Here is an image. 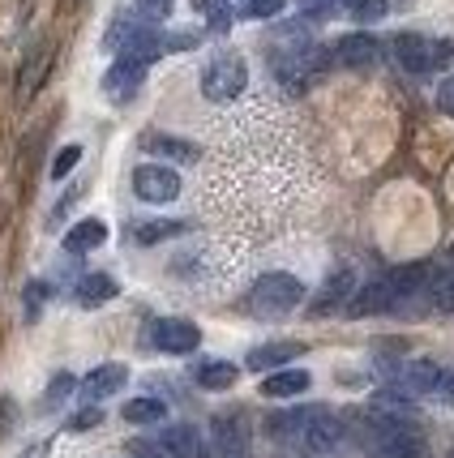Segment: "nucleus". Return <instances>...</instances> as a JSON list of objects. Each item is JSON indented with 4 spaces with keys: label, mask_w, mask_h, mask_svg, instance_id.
Returning <instances> with one entry per match:
<instances>
[{
    "label": "nucleus",
    "mask_w": 454,
    "mask_h": 458,
    "mask_svg": "<svg viewBox=\"0 0 454 458\" xmlns=\"http://www.w3.org/2000/svg\"><path fill=\"white\" fill-rule=\"evenodd\" d=\"M300 304H304V283L296 275H287V270H270V275H261L253 283V292H249V313L253 318H287V313H296Z\"/></svg>",
    "instance_id": "1"
},
{
    "label": "nucleus",
    "mask_w": 454,
    "mask_h": 458,
    "mask_svg": "<svg viewBox=\"0 0 454 458\" xmlns=\"http://www.w3.org/2000/svg\"><path fill=\"white\" fill-rule=\"evenodd\" d=\"M249 86V69L240 52H215L201 69V95L210 103H236Z\"/></svg>",
    "instance_id": "2"
},
{
    "label": "nucleus",
    "mask_w": 454,
    "mask_h": 458,
    "mask_svg": "<svg viewBox=\"0 0 454 458\" xmlns=\"http://www.w3.org/2000/svg\"><path fill=\"white\" fill-rule=\"evenodd\" d=\"M390 52H395L398 69L412 73V78H429V73H437V69H446V60L454 56L450 43L429 39V35H398Z\"/></svg>",
    "instance_id": "3"
},
{
    "label": "nucleus",
    "mask_w": 454,
    "mask_h": 458,
    "mask_svg": "<svg viewBox=\"0 0 454 458\" xmlns=\"http://www.w3.org/2000/svg\"><path fill=\"white\" fill-rule=\"evenodd\" d=\"M343 445H347V424H343L335 411L313 407V416H309L304 433H300V450H309L313 458H330V454H338Z\"/></svg>",
    "instance_id": "4"
},
{
    "label": "nucleus",
    "mask_w": 454,
    "mask_h": 458,
    "mask_svg": "<svg viewBox=\"0 0 454 458\" xmlns=\"http://www.w3.org/2000/svg\"><path fill=\"white\" fill-rule=\"evenodd\" d=\"M133 193L150 206H163V201L180 198V172L167 167V163H141L133 172Z\"/></svg>",
    "instance_id": "5"
},
{
    "label": "nucleus",
    "mask_w": 454,
    "mask_h": 458,
    "mask_svg": "<svg viewBox=\"0 0 454 458\" xmlns=\"http://www.w3.org/2000/svg\"><path fill=\"white\" fill-rule=\"evenodd\" d=\"M150 347H158V352H167V356H189V352H198L201 343V330L193 326V321L184 318H158L155 326H150Z\"/></svg>",
    "instance_id": "6"
},
{
    "label": "nucleus",
    "mask_w": 454,
    "mask_h": 458,
    "mask_svg": "<svg viewBox=\"0 0 454 458\" xmlns=\"http://www.w3.org/2000/svg\"><path fill=\"white\" fill-rule=\"evenodd\" d=\"M395 309H403V300H398V287L390 275L364 283V287L352 296V304H347L352 318H373V313H395Z\"/></svg>",
    "instance_id": "7"
},
{
    "label": "nucleus",
    "mask_w": 454,
    "mask_h": 458,
    "mask_svg": "<svg viewBox=\"0 0 454 458\" xmlns=\"http://www.w3.org/2000/svg\"><path fill=\"white\" fill-rule=\"evenodd\" d=\"M210 441H215L218 458H249V420L240 416V411L215 416V424H210Z\"/></svg>",
    "instance_id": "8"
},
{
    "label": "nucleus",
    "mask_w": 454,
    "mask_h": 458,
    "mask_svg": "<svg viewBox=\"0 0 454 458\" xmlns=\"http://www.w3.org/2000/svg\"><path fill=\"white\" fill-rule=\"evenodd\" d=\"M146 69L150 64H141V60H133V56H116V64L103 73V95L107 99H129V95H138V86L146 81Z\"/></svg>",
    "instance_id": "9"
},
{
    "label": "nucleus",
    "mask_w": 454,
    "mask_h": 458,
    "mask_svg": "<svg viewBox=\"0 0 454 458\" xmlns=\"http://www.w3.org/2000/svg\"><path fill=\"white\" fill-rule=\"evenodd\" d=\"M352 296H355V275L343 266V270H335L330 279L321 283V292L313 296V318H326V313H338V309H347L352 304Z\"/></svg>",
    "instance_id": "10"
},
{
    "label": "nucleus",
    "mask_w": 454,
    "mask_h": 458,
    "mask_svg": "<svg viewBox=\"0 0 454 458\" xmlns=\"http://www.w3.org/2000/svg\"><path fill=\"white\" fill-rule=\"evenodd\" d=\"M124 381H129V369H124V364H99V369H90V373L81 377L78 390L86 403H103V399H112V394H120Z\"/></svg>",
    "instance_id": "11"
},
{
    "label": "nucleus",
    "mask_w": 454,
    "mask_h": 458,
    "mask_svg": "<svg viewBox=\"0 0 454 458\" xmlns=\"http://www.w3.org/2000/svg\"><path fill=\"white\" fill-rule=\"evenodd\" d=\"M335 60L343 69H373L377 60H381V43L373 35H364V30H355V35H343L335 43Z\"/></svg>",
    "instance_id": "12"
},
{
    "label": "nucleus",
    "mask_w": 454,
    "mask_h": 458,
    "mask_svg": "<svg viewBox=\"0 0 454 458\" xmlns=\"http://www.w3.org/2000/svg\"><path fill=\"white\" fill-rule=\"evenodd\" d=\"M296 356H304V343L283 339V343H261V347H253L244 364H249L253 373H278V369H287Z\"/></svg>",
    "instance_id": "13"
},
{
    "label": "nucleus",
    "mask_w": 454,
    "mask_h": 458,
    "mask_svg": "<svg viewBox=\"0 0 454 458\" xmlns=\"http://www.w3.org/2000/svg\"><path fill=\"white\" fill-rule=\"evenodd\" d=\"M120 287L112 275H103V270H90V275H81L78 287H73V300H78L81 309H99L107 300H116Z\"/></svg>",
    "instance_id": "14"
},
{
    "label": "nucleus",
    "mask_w": 454,
    "mask_h": 458,
    "mask_svg": "<svg viewBox=\"0 0 454 458\" xmlns=\"http://www.w3.org/2000/svg\"><path fill=\"white\" fill-rule=\"evenodd\" d=\"M158 441H163L167 458H206V445H201L193 424H167V428L158 433Z\"/></svg>",
    "instance_id": "15"
},
{
    "label": "nucleus",
    "mask_w": 454,
    "mask_h": 458,
    "mask_svg": "<svg viewBox=\"0 0 454 458\" xmlns=\"http://www.w3.org/2000/svg\"><path fill=\"white\" fill-rule=\"evenodd\" d=\"M47 64H52V47L47 43H39L30 56L21 60V78H18V103L35 99V90L43 86V78H47Z\"/></svg>",
    "instance_id": "16"
},
{
    "label": "nucleus",
    "mask_w": 454,
    "mask_h": 458,
    "mask_svg": "<svg viewBox=\"0 0 454 458\" xmlns=\"http://www.w3.org/2000/svg\"><path fill=\"white\" fill-rule=\"evenodd\" d=\"M309 386H313V377L304 369H278V373L261 381V399H296Z\"/></svg>",
    "instance_id": "17"
},
{
    "label": "nucleus",
    "mask_w": 454,
    "mask_h": 458,
    "mask_svg": "<svg viewBox=\"0 0 454 458\" xmlns=\"http://www.w3.org/2000/svg\"><path fill=\"white\" fill-rule=\"evenodd\" d=\"M103 240H107V223H103V219H81V223H73V227L64 232V253L81 258V253L99 249Z\"/></svg>",
    "instance_id": "18"
},
{
    "label": "nucleus",
    "mask_w": 454,
    "mask_h": 458,
    "mask_svg": "<svg viewBox=\"0 0 454 458\" xmlns=\"http://www.w3.org/2000/svg\"><path fill=\"white\" fill-rule=\"evenodd\" d=\"M313 416V407H292V411H275V416L266 420V433L275 441H292L300 445V433H304V424Z\"/></svg>",
    "instance_id": "19"
},
{
    "label": "nucleus",
    "mask_w": 454,
    "mask_h": 458,
    "mask_svg": "<svg viewBox=\"0 0 454 458\" xmlns=\"http://www.w3.org/2000/svg\"><path fill=\"white\" fill-rule=\"evenodd\" d=\"M184 232H189V223H180V219H146L129 227V240L133 244H158V240L184 236Z\"/></svg>",
    "instance_id": "20"
},
{
    "label": "nucleus",
    "mask_w": 454,
    "mask_h": 458,
    "mask_svg": "<svg viewBox=\"0 0 454 458\" xmlns=\"http://www.w3.org/2000/svg\"><path fill=\"white\" fill-rule=\"evenodd\" d=\"M193 377H198L201 390H232L236 377H240V369L232 364V360H201Z\"/></svg>",
    "instance_id": "21"
},
{
    "label": "nucleus",
    "mask_w": 454,
    "mask_h": 458,
    "mask_svg": "<svg viewBox=\"0 0 454 458\" xmlns=\"http://www.w3.org/2000/svg\"><path fill=\"white\" fill-rule=\"evenodd\" d=\"M141 146L158 155V159H172V163H193L198 159V146L193 141H180V138H167V133H150V138H141Z\"/></svg>",
    "instance_id": "22"
},
{
    "label": "nucleus",
    "mask_w": 454,
    "mask_h": 458,
    "mask_svg": "<svg viewBox=\"0 0 454 458\" xmlns=\"http://www.w3.org/2000/svg\"><path fill=\"white\" fill-rule=\"evenodd\" d=\"M163 416H167V403L155 399V394H141V399L124 403V420L129 424H163Z\"/></svg>",
    "instance_id": "23"
},
{
    "label": "nucleus",
    "mask_w": 454,
    "mask_h": 458,
    "mask_svg": "<svg viewBox=\"0 0 454 458\" xmlns=\"http://www.w3.org/2000/svg\"><path fill=\"white\" fill-rule=\"evenodd\" d=\"M189 4L206 18L210 35H227V30H232V9H227V0H189Z\"/></svg>",
    "instance_id": "24"
},
{
    "label": "nucleus",
    "mask_w": 454,
    "mask_h": 458,
    "mask_svg": "<svg viewBox=\"0 0 454 458\" xmlns=\"http://www.w3.org/2000/svg\"><path fill=\"white\" fill-rule=\"evenodd\" d=\"M338 9L347 13L352 21H381L386 13H390V0H338Z\"/></svg>",
    "instance_id": "25"
},
{
    "label": "nucleus",
    "mask_w": 454,
    "mask_h": 458,
    "mask_svg": "<svg viewBox=\"0 0 454 458\" xmlns=\"http://www.w3.org/2000/svg\"><path fill=\"white\" fill-rule=\"evenodd\" d=\"M81 381L73 377V373H56V377L47 381V394H43V407H56V403H64L73 390H78Z\"/></svg>",
    "instance_id": "26"
},
{
    "label": "nucleus",
    "mask_w": 454,
    "mask_h": 458,
    "mask_svg": "<svg viewBox=\"0 0 454 458\" xmlns=\"http://www.w3.org/2000/svg\"><path fill=\"white\" fill-rule=\"evenodd\" d=\"M78 163H81V146H64L56 159H52V180H64L73 167H78Z\"/></svg>",
    "instance_id": "27"
},
{
    "label": "nucleus",
    "mask_w": 454,
    "mask_h": 458,
    "mask_svg": "<svg viewBox=\"0 0 454 458\" xmlns=\"http://www.w3.org/2000/svg\"><path fill=\"white\" fill-rule=\"evenodd\" d=\"M103 424V411H99V403H86L78 416L69 420V433H86V428H99Z\"/></svg>",
    "instance_id": "28"
},
{
    "label": "nucleus",
    "mask_w": 454,
    "mask_h": 458,
    "mask_svg": "<svg viewBox=\"0 0 454 458\" xmlns=\"http://www.w3.org/2000/svg\"><path fill=\"white\" fill-rule=\"evenodd\" d=\"M283 4H287V0H249V4H244V18H253V21L278 18V13H283Z\"/></svg>",
    "instance_id": "29"
},
{
    "label": "nucleus",
    "mask_w": 454,
    "mask_h": 458,
    "mask_svg": "<svg viewBox=\"0 0 454 458\" xmlns=\"http://www.w3.org/2000/svg\"><path fill=\"white\" fill-rule=\"evenodd\" d=\"M129 458H167V450H163L158 437H133L129 441Z\"/></svg>",
    "instance_id": "30"
},
{
    "label": "nucleus",
    "mask_w": 454,
    "mask_h": 458,
    "mask_svg": "<svg viewBox=\"0 0 454 458\" xmlns=\"http://www.w3.org/2000/svg\"><path fill=\"white\" fill-rule=\"evenodd\" d=\"M172 4H176V0H138V13L146 21H163L172 13Z\"/></svg>",
    "instance_id": "31"
},
{
    "label": "nucleus",
    "mask_w": 454,
    "mask_h": 458,
    "mask_svg": "<svg viewBox=\"0 0 454 458\" xmlns=\"http://www.w3.org/2000/svg\"><path fill=\"white\" fill-rule=\"evenodd\" d=\"M201 43V30H172L167 35V52H189Z\"/></svg>",
    "instance_id": "32"
},
{
    "label": "nucleus",
    "mask_w": 454,
    "mask_h": 458,
    "mask_svg": "<svg viewBox=\"0 0 454 458\" xmlns=\"http://www.w3.org/2000/svg\"><path fill=\"white\" fill-rule=\"evenodd\" d=\"M13 420H18V403L9 399V394H4V399H0V441L9 437V428H13Z\"/></svg>",
    "instance_id": "33"
},
{
    "label": "nucleus",
    "mask_w": 454,
    "mask_h": 458,
    "mask_svg": "<svg viewBox=\"0 0 454 458\" xmlns=\"http://www.w3.org/2000/svg\"><path fill=\"white\" fill-rule=\"evenodd\" d=\"M437 107H441L446 116H454V73L441 78V86H437Z\"/></svg>",
    "instance_id": "34"
},
{
    "label": "nucleus",
    "mask_w": 454,
    "mask_h": 458,
    "mask_svg": "<svg viewBox=\"0 0 454 458\" xmlns=\"http://www.w3.org/2000/svg\"><path fill=\"white\" fill-rule=\"evenodd\" d=\"M433 399H441V403H450V407H454V369H446V373H441V386H437Z\"/></svg>",
    "instance_id": "35"
},
{
    "label": "nucleus",
    "mask_w": 454,
    "mask_h": 458,
    "mask_svg": "<svg viewBox=\"0 0 454 458\" xmlns=\"http://www.w3.org/2000/svg\"><path fill=\"white\" fill-rule=\"evenodd\" d=\"M43 296H47V287H43V283H30V287H26V300H30V318H39Z\"/></svg>",
    "instance_id": "36"
},
{
    "label": "nucleus",
    "mask_w": 454,
    "mask_h": 458,
    "mask_svg": "<svg viewBox=\"0 0 454 458\" xmlns=\"http://www.w3.org/2000/svg\"><path fill=\"white\" fill-rule=\"evenodd\" d=\"M18 458H47V441H35V445H26Z\"/></svg>",
    "instance_id": "37"
},
{
    "label": "nucleus",
    "mask_w": 454,
    "mask_h": 458,
    "mask_svg": "<svg viewBox=\"0 0 454 458\" xmlns=\"http://www.w3.org/2000/svg\"><path fill=\"white\" fill-rule=\"evenodd\" d=\"M450 458H454V454H450Z\"/></svg>",
    "instance_id": "38"
}]
</instances>
